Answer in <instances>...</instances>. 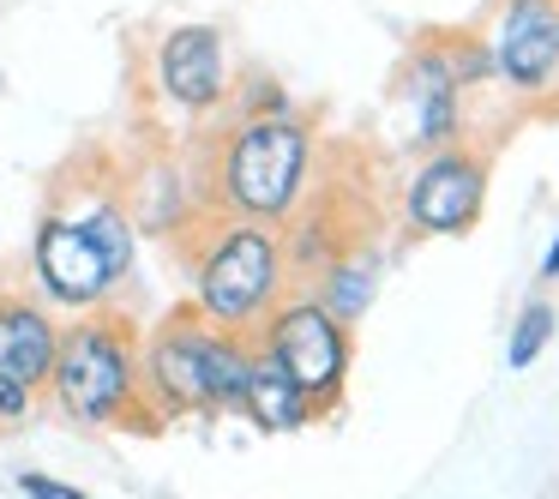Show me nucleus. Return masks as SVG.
I'll list each match as a JSON object with an SVG mask.
<instances>
[{"instance_id":"f257e3e1","label":"nucleus","mask_w":559,"mask_h":499,"mask_svg":"<svg viewBox=\"0 0 559 499\" xmlns=\"http://www.w3.org/2000/svg\"><path fill=\"white\" fill-rule=\"evenodd\" d=\"M247 373H253V337L217 331L181 307L139 343V391H145L151 421L175 415H229L241 409Z\"/></svg>"},{"instance_id":"f03ea898","label":"nucleus","mask_w":559,"mask_h":499,"mask_svg":"<svg viewBox=\"0 0 559 499\" xmlns=\"http://www.w3.org/2000/svg\"><path fill=\"white\" fill-rule=\"evenodd\" d=\"M49 391L79 427H157L139 391V331L121 313H85L61 331Z\"/></svg>"},{"instance_id":"7ed1b4c3","label":"nucleus","mask_w":559,"mask_h":499,"mask_svg":"<svg viewBox=\"0 0 559 499\" xmlns=\"http://www.w3.org/2000/svg\"><path fill=\"white\" fill-rule=\"evenodd\" d=\"M289 283V259H283V235L265 223H217L211 241L193 259V313L235 337H259L283 301Z\"/></svg>"},{"instance_id":"20e7f679","label":"nucleus","mask_w":559,"mask_h":499,"mask_svg":"<svg viewBox=\"0 0 559 499\" xmlns=\"http://www.w3.org/2000/svg\"><path fill=\"white\" fill-rule=\"evenodd\" d=\"M313 175V133L301 121H241L217 157V193L241 223H277L295 217Z\"/></svg>"},{"instance_id":"39448f33","label":"nucleus","mask_w":559,"mask_h":499,"mask_svg":"<svg viewBox=\"0 0 559 499\" xmlns=\"http://www.w3.org/2000/svg\"><path fill=\"white\" fill-rule=\"evenodd\" d=\"M253 343L319 403V409H331V403L343 397V379H349V361H355V337H349V325H337V319L319 307V295H289V301H277V313L259 325Z\"/></svg>"},{"instance_id":"423d86ee","label":"nucleus","mask_w":559,"mask_h":499,"mask_svg":"<svg viewBox=\"0 0 559 499\" xmlns=\"http://www.w3.org/2000/svg\"><path fill=\"white\" fill-rule=\"evenodd\" d=\"M487 79V49L475 37H433L409 55L403 97H409V139L421 151H445L463 133V91Z\"/></svg>"},{"instance_id":"0eeeda50","label":"nucleus","mask_w":559,"mask_h":499,"mask_svg":"<svg viewBox=\"0 0 559 499\" xmlns=\"http://www.w3.org/2000/svg\"><path fill=\"white\" fill-rule=\"evenodd\" d=\"M487 205V163L481 151L445 145L409 175L403 187V229L427 235V241H445V235H469L481 223Z\"/></svg>"},{"instance_id":"6e6552de","label":"nucleus","mask_w":559,"mask_h":499,"mask_svg":"<svg viewBox=\"0 0 559 499\" xmlns=\"http://www.w3.org/2000/svg\"><path fill=\"white\" fill-rule=\"evenodd\" d=\"M487 79L518 97H542L559 85V0H499L487 31Z\"/></svg>"},{"instance_id":"1a4fd4ad","label":"nucleus","mask_w":559,"mask_h":499,"mask_svg":"<svg viewBox=\"0 0 559 499\" xmlns=\"http://www.w3.org/2000/svg\"><path fill=\"white\" fill-rule=\"evenodd\" d=\"M31 265H37V283L49 301L61 307H97L103 295L121 283V271L109 265V253H103V241L91 235V223L79 217H43L37 229V253H31Z\"/></svg>"},{"instance_id":"9d476101","label":"nucleus","mask_w":559,"mask_h":499,"mask_svg":"<svg viewBox=\"0 0 559 499\" xmlns=\"http://www.w3.org/2000/svg\"><path fill=\"white\" fill-rule=\"evenodd\" d=\"M157 85L181 109H217L229 97V55L211 25H175L157 43Z\"/></svg>"},{"instance_id":"9b49d317","label":"nucleus","mask_w":559,"mask_h":499,"mask_svg":"<svg viewBox=\"0 0 559 499\" xmlns=\"http://www.w3.org/2000/svg\"><path fill=\"white\" fill-rule=\"evenodd\" d=\"M55 349H61V325L25 295H0V379L43 391L55 373Z\"/></svg>"},{"instance_id":"f8f14e48","label":"nucleus","mask_w":559,"mask_h":499,"mask_svg":"<svg viewBox=\"0 0 559 499\" xmlns=\"http://www.w3.org/2000/svg\"><path fill=\"white\" fill-rule=\"evenodd\" d=\"M235 415H247L259 433H301V427L319 415V403L253 343V373H247V391H241V409Z\"/></svg>"},{"instance_id":"ddd939ff","label":"nucleus","mask_w":559,"mask_h":499,"mask_svg":"<svg viewBox=\"0 0 559 499\" xmlns=\"http://www.w3.org/2000/svg\"><path fill=\"white\" fill-rule=\"evenodd\" d=\"M379 247H343L337 259H331V271L319 277V307H325L337 325H355V319H367V307H373L379 295Z\"/></svg>"},{"instance_id":"4468645a","label":"nucleus","mask_w":559,"mask_h":499,"mask_svg":"<svg viewBox=\"0 0 559 499\" xmlns=\"http://www.w3.org/2000/svg\"><path fill=\"white\" fill-rule=\"evenodd\" d=\"M559 337V307L554 301H530L518 319H511V337H506V367L511 373H523V367H535L547 355V343Z\"/></svg>"},{"instance_id":"2eb2a0df","label":"nucleus","mask_w":559,"mask_h":499,"mask_svg":"<svg viewBox=\"0 0 559 499\" xmlns=\"http://www.w3.org/2000/svg\"><path fill=\"white\" fill-rule=\"evenodd\" d=\"M283 115H289V97H283L277 79H265V73L247 79V91H241V121H283Z\"/></svg>"},{"instance_id":"dca6fc26","label":"nucleus","mask_w":559,"mask_h":499,"mask_svg":"<svg viewBox=\"0 0 559 499\" xmlns=\"http://www.w3.org/2000/svg\"><path fill=\"white\" fill-rule=\"evenodd\" d=\"M31 409H37V391H31V385H13V379H0V427L31 421Z\"/></svg>"},{"instance_id":"f3484780","label":"nucleus","mask_w":559,"mask_h":499,"mask_svg":"<svg viewBox=\"0 0 559 499\" xmlns=\"http://www.w3.org/2000/svg\"><path fill=\"white\" fill-rule=\"evenodd\" d=\"M19 494H25V499H91L85 487L55 482V475H37V470H25V475H19Z\"/></svg>"},{"instance_id":"a211bd4d","label":"nucleus","mask_w":559,"mask_h":499,"mask_svg":"<svg viewBox=\"0 0 559 499\" xmlns=\"http://www.w3.org/2000/svg\"><path fill=\"white\" fill-rule=\"evenodd\" d=\"M559 277V235L547 241V253H542V283H554Z\"/></svg>"}]
</instances>
